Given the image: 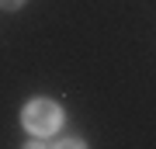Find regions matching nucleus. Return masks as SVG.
<instances>
[{
    "label": "nucleus",
    "mask_w": 156,
    "mask_h": 149,
    "mask_svg": "<svg viewBox=\"0 0 156 149\" xmlns=\"http://www.w3.org/2000/svg\"><path fill=\"white\" fill-rule=\"evenodd\" d=\"M62 122H66V115H62V108L56 104V101H49V97H35L28 101V104L21 108V125L28 128L31 135H56Z\"/></svg>",
    "instance_id": "f257e3e1"
},
{
    "label": "nucleus",
    "mask_w": 156,
    "mask_h": 149,
    "mask_svg": "<svg viewBox=\"0 0 156 149\" xmlns=\"http://www.w3.org/2000/svg\"><path fill=\"white\" fill-rule=\"evenodd\" d=\"M52 149H87V142H83V139H59Z\"/></svg>",
    "instance_id": "f03ea898"
},
{
    "label": "nucleus",
    "mask_w": 156,
    "mask_h": 149,
    "mask_svg": "<svg viewBox=\"0 0 156 149\" xmlns=\"http://www.w3.org/2000/svg\"><path fill=\"white\" fill-rule=\"evenodd\" d=\"M21 149H49V146L42 142V135H35V139H28V142H24Z\"/></svg>",
    "instance_id": "7ed1b4c3"
},
{
    "label": "nucleus",
    "mask_w": 156,
    "mask_h": 149,
    "mask_svg": "<svg viewBox=\"0 0 156 149\" xmlns=\"http://www.w3.org/2000/svg\"><path fill=\"white\" fill-rule=\"evenodd\" d=\"M21 4H24V0H4V11H17Z\"/></svg>",
    "instance_id": "20e7f679"
}]
</instances>
